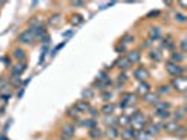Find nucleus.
I'll list each match as a JSON object with an SVG mask.
<instances>
[{"label": "nucleus", "instance_id": "f257e3e1", "mask_svg": "<svg viewBox=\"0 0 187 140\" xmlns=\"http://www.w3.org/2000/svg\"><path fill=\"white\" fill-rule=\"evenodd\" d=\"M165 67H166V72L170 76H173L175 78L183 76V73H184V69L182 66H179L177 63H173V62H166Z\"/></svg>", "mask_w": 187, "mask_h": 140}, {"label": "nucleus", "instance_id": "f03ea898", "mask_svg": "<svg viewBox=\"0 0 187 140\" xmlns=\"http://www.w3.org/2000/svg\"><path fill=\"white\" fill-rule=\"evenodd\" d=\"M131 123H132V129L134 130H136V129L142 130V128L145 126V123H146V122H145V116H143L139 111H136L131 116Z\"/></svg>", "mask_w": 187, "mask_h": 140}, {"label": "nucleus", "instance_id": "7ed1b4c3", "mask_svg": "<svg viewBox=\"0 0 187 140\" xmlns=\"http://www.w3.org/2000/svg\"><path fill=\"white\" fill-rule=\"evenodd\" d=\"M172 86L175 90L177 91H186V87H187V78L184 76H180V77H176V78H173V81H172Z\"/></svg>", "mask_w": 187, "mask_h": 140}, {"label": "nucleus", "instance_id": "20e7f679", "mask_svg": "<svg viewBox=\"0 0 187 140\" xmlns=\"http://www.w3.org/2000/svg\"><path fill=\"white\" fill-rule=\"evenodd\" d=\"M34 38H35V37H34L33 31H31V30H25V31H23V32L18 35V42L30 45V43H33Z\"/></svg>", "mask_w": 187, "mask_h": 140}, {"label": "nucleus", "instance_id": "39448f33", "mask_svg": "<svg viewBox=\"0 0 187 140\" xmlns=\"http://www.w3.org/2000/svg\"><path fill=\"white\" fill-rule=\"evenodd\" d=\"M75 135V126L70 125V123H66L62 128V133H61V137L62 140H70Z\"/></svg>", "mask_w": 187, "mask_h": 140}, {"label": "nucleus", "instance_id": "423d86ee", "mask_svg": "<svg viewBox=\"0 0 187 140\" xmlns=\"http://www.w3.org/2000/svg\"><path fill=\"white\" fill-rule=\"evenodd\" d=\"M134 77L139 81H145L148 77H149V72L145 69V67H138L135 72H134Z\"/></svg>", "mask_w": 187, "mask_h": 140}, {"label": "nucleus", "instance_id": "0eeeda50", "mask_svg": "<svg viewBox=\"0 0 187 140\" xmlns=\"http://www.w3.org/2000/svg\"><path fill=\"white\" fill-rule=\"evenodd\" d=\"M179 126H180L179 122H176V120H169V122H166V123H162L159 128H163L166 132H176V129Z\"/></svg>", "mask_w": 187, "mask_h": 140}, {"label": "nucleus", "instance_id": "6e6552de", "mask_svg": "<svg viewBox=\"0 0 187 140\" xmlns=\"http://www.w3.org/2000/svg\"><path fill=\"white\" fill-rule=\"evenodd\" d=\"M75 108H76L79 112H86V111L89 112V109L91 107H90L89 101H86V99H79L76 104H75Z\"/></svg>", "mask_w": 187, "mask_h": 140}, {"label": "nucleus", "instance_id": "1a4fd4ad", "mask_svg": "<svg viewBox=\"0 0 187 140\" xmlns=\"http://www.w3.org/2000/svg\"><path fill=\"white\" fill-rule=\"evenodd\" d=\"M135 135H136V130H134L132 128H125V129L121 132V136L124 137V140L135 139Z\"/></svg>", "mask_w": 187, "mask_h": 140}, {"label": "nucleus", "instance_id": "9d476101", "mask_svg": "<svg viewBox=\"0 0 187 140\" xmlns=\"http://www.w3.org/2000/svg\"><path fill=\"white\" fill-rule=\"evenodd\" d=\"M135 101H136V95H135V94H131V93H128V94H125V95H124V98H122L121 107L130 105V104L135 102Z\"/></svg>", "mask_w": 187, "mask_h": 140}, {"label": "nucleus", "instance_id": "9b49d317", "mask_svg": "<svg viewBox=\"0 0 187 140\" xmlns=\"http://www.w3.org/2000/svg\"><path fill=\"white\" fill-rule=\"evenodd\" d=\"M159 37H160V28L151 27L149 28V39L151 41H156V39H159Z\"/></svg>", "mask_w": 187, "mask_h": 140}, {"label": "nucleus", "instance_id": "f8f14e48", "mask_svg": "<svg viewBox=\"0 0 187 140\" xmlns=\"http://www.w3.org/2000/svg\"><path fill=\"white\" fill-rule=\"evenodd\" d=\"M138 93L142 94V95H146L148 93H151V86L146 81H141L139 86H138Z\"/></svg>", "mask_w": 187, "mask_h": 140}, {"label": "nucleus", "instance_id": "ddd939ff", "mask_svg": "<svg viewBox=\"0 0 187 140\" xmlns=\"http://www.w3.org/2000/svg\"><path fill=\"white\" fill-rule=\"evenodd\" d=\"M143 101H145L146 104H156V102H159V95L148 93L146 95H143Z\"/></svg>", "mask_w": 187, "mask_h": 140}, {"label": "nucleus", "instance_id": "4468645a", "mask_svg": "<svg viewBox=\"0 0 187 140\" xmlns=\"http://www.w3.org/2000/svg\"><path fill=\"white\" fill-rule=\"evenodd\" d=\"M13 56L16 57V59H18L20 60V63H24V60H25V52L20 49V48H16L14 51H13Z\"/></svg>", "mask_w": 187, "mask_h": 140}, {"label": "nucleus", "instance_id": "2eb2a0df", "mask_svg": "<svg viewBox=\"0 0 187 140\" xmlns=\"http://www.w3.org/2000/svg\"><path fill=\"white\" fill-rule=\"evenodd\" d=\"M127 59L130 60V63H136V62H139V59H141V53H139L138 51H132V52L128 53Z\"/></svg>", "mask_w": 187, "mask_h": 140}, {"label": "nucleus", "instance_id": "dca6fc26", "mask_svg": "<svg viewBox=\"0 0 187 140\" xmlns=\"http://www.w3.org/2000/svg\"><path fill=\"white\" fill-rule=\"evenodd\" d=\"M27 69V65L25 63H18V65H16L14 67H13V76H21L23 72Z\"/></svg>", "mask_w": 187, "mask_h": 140}, {"label": "nucleus", "instance_id": "f3484780", "mask_svg": "<svg viewBox=\"0 0 187 140\" xmlns=\"http://www.w3.org/2000/svg\"><path fill=\"white\" fill-rule=\"evenodd\" d=\"M117 123H120L124 128H128V125L131 123V116H128V115H121L120 118L117 119Z\"/></svg>", "mask_w": 187, "mask_h": 140}, {"label": "nucleus", "instance_id": "a211bd4d", "mask_svg": "<svg viewBox=\"0 0 187 140\" xmlns=\"http://www.w3.org/2000/svg\"><path fill=\"white\" fill-rule=\"evenodd\" d=\"M106 135L110 137V139H115L118 135H120V132L117 129V126H109V129L106 132Z\"/></svg>", "mask_w": 187, "mask_h": 140}, {"label": "nucleus", "instance_id": "6ab92c4d", "mask_svg": "<svg viewBox=\"0 0 187 140\" xmlns=\"http://www.w3.org/2000/svg\"><path fill=\"white\" fill-rule=\"evenodd\" d=\"M115 63H118V66H120V69H122V70H127L130 66H131V63H130V60L127 59V57H120Z\"/></svg>", "mask_w": 187, "mask_h": 140}, {"label": "nucleus", "instance_id": "aec40b11", "mask_svg": "<svg viewBox=\"0 0 187 140\" xmlns=\"http://www.w3.org/2000/svg\"><path fill=\"white\" fill-rule=\"evenodd\" d=\"M152 137L146 130H139V132H136V135H135V139H138V140H149Z\"/></svg>", "mask_w": 187, "mask_h": 140}, {"label": "nucleus", "instance_id": "412c9836", "mask_svg": "<svg viewBox=\"0 0 187 140\" xmlns=\"http://www.w3.org/2000/svg\"><path fill=\"white\" fill-rule=\"evenodd\" d=\"M162 48H165V49H173L175 48V43H173V41H172V38L167 35V37H165V39H163V43H162Z\"/></svg>", "mask_w": 187, "mask_h": 140}, {"label": "nucleus", "instance_id": "4be33fe9", "mask_svg": "<svg viewBox=\"0 0 187 140\" xmlns=\"http://www.w3.org/2000/svg\"><path fill=\"white\" fill-rule=\"evenodd\" d=\"M89 136H90L91 139H100V137L103 136V132H101L99 128H94V129H90Z\"/></svg>", "mask_w": 187, "mask_h": 140}, {"label": "nucleus", "instance_id": "5701e85b", "mask_svg": "<svg viewBox=\"0 0 187 140\" xmlns=\"http://www.w3.org/2000/svg\"><path fill=\"white\" fill-rule=\"evenodd\" d=\"M170 59H172V62H173V63H177V62L184 60V55L182 53V52H173V53H172V56H170Z\"/></svg>", "mask_w": 187, "mask_h": 140}, {"label": "nucleus", "instance_id": "b1692460", "mask_svg": "<svg viewBox=\"0 0 187 140\" xmlns=\"http://www.w3.org/2000/svg\"><path fill=\"white\" fill-rule=\"evenodd\" d=\"M155 107H156V111H169L170 104L169 102H163V101H159V102L155 104Z\"/></svg>", "mask_w": 187, "mask_h": 140}, {"label": "nucleus", "instance_id": "393cba45", "mask_svg": "<svg viewBox=\"0 0 187 140\" xmlns=\"http://www.w3.org/2000/svg\"><path fill=\"white\" fill-rule=\"evenodd\" d=\"M80 125L86 126L89 129H94V128H97V120H94V119H87V120H85V122H80Z\"/></svg>", "mask_w": 187, "mask_h": 140}, {"label": "nucleus", "instance_id": "a878e982", "mask_svg": "<svg viewBox=\"0 0 187 140\" xmlns=\"http://www.w3.org/2000/svg\"><path fill=\"white\" fill-rule=\"evenodd\" d=\"M114 105L113 104H104L103 108H101V112L104 114V115H111L113 112H114Z\"/></svg>", "mask_w": 187, "mask_h": 140}, {"label": "nucleus", "instance_id": "bb28decb", "mask_svg": "<svg viewBox=\"0 0 187 140\" xmlns=\"http://www.w3.org/2000/svg\"><path fill=\"white\" fill-rule=\"evenodd\" d=\"M93 95H94V91H93V88H86V90H83L82 91V98L83 99H90V98H93Z\"/></svg>", "mask_w": 187, "mask_h": 140}, {"label": "nucleus", "instance_id": "cd10ccee", "mask_svg": "<svg viewBox=\"0 0 187 140\" xmlns=\"http://www.w3.org/2000/svg\"><path fill=\"white\" fill-rule=\"evenodd\" d=\"M61 18H62L61 14H54V16L49 18V24L54 25V27H58V25H59V21H61Z\"/></svg>", "mask_w": 187, "mask_h": 140}, {"label": "nucleus", "instance_id": "c85d7f7f", "mask_svg": "<svg viewBox=\"0 0 187 140\" xmlns=\"http://www.w3.org/2000/svg\"><path fill=\"white\" fill-rule=\"evenodd\" d=\"M149 56H151V59L152 60H155V62H160L162 60V53L159 52V51H151V53H149Z\"/></svg>", "mask_w": 187, "mask_h": 140}, {"label": "nucleus", "instance_id": "c756f323", "mask_svg": "<svg viewBox=\"0 0 187 140\" xmlns=\"http://www.w3.org/2000/svg\"><path fill=\"white\" fill-rule=\"evenodd\" d=\"M70 22L73 24V25H80V24H83V17L82 16H79V14H73L72 16V20Z\"/></svg>", "mask_w": 187, "mask_h": 140}, {"label": "nucleus", "instance_id": "7c9ffc66", "mask_svg": "<svg viewBox=\"0 0 187 140\" xmlns=\"http://www.w3.org/2000/svg\"><path fill=\"white\" fill-rule=\"evenodd\" d=\"M134 41V37H132L131 34H125V35H122L121 39H120V42H121V45H127V43H130Z\"/></svg>", "mask_w": 187, "mask_h": 140}, {"label": "nucleus", "instance_id": "2f4dec72", "mask_svg": "<svg viewBox=\"0 0 187 140\" xmlns=\"http://www.w3.org/2000/svg\"><path fill=\"white\" fill-rule=\"evenodd\" d=\"M117 119L118 118H113V116H109V115H106V120H104V123L107 125V126H115L117 125Z\"/></svg>", "mask_w": 187, "mask_h": 140}, {"label": "nucleus", "instance_id": "473e14b6", "mask_svg": "<svg viewBox=\"0 0 187 140\" xmlns=\"http://www.w3.org/2000/svg\"><path fill=\"white\" fill-rule=\"evenodd\" d=\"M10 83L13 84V86H16V87L21 86V77H20V76H11Z\"/></svg>", "mask_w": 187, "mask_h": 140}, {"label": "nucleus", "instance_id": "72a5a7b5", "mask_svg": "<svg viewBox=\"0 0 187 140\" xmlns=\"http://www.w3.org/2000/svg\"><path fill=\"white\" fill-rule=\"evenodd\" d=\"M128 80V77H127V74L125 73H121V74H118V77H117V81H118V86L121 87L125 81Z\"/></svg>", "mask_w": 187, "mask_h": 140}, {"label": "nucleus", "instance_id": "f704fd0d", "mask_svg": "<svg viewBox=\"0 0 187 140\" xmlns=\"http://www.w3.org/2000/svg\"><path fill=\"white\" fill-rule=\"evenodd\" d=\"M107 78H109V74H107L106 70H101L99 74H97V81H104V80H107Z\"/></svg>", "mask_w": 187, "mask_h": 140}, {"label": "nucleus", "instance_id": "c9c22d12", "mask_svg": "<svg viewBox=\"0 0 187 140\" xmlns=\"http://www.w3.org/2000/svg\"><path fill=\"white\" fill-rule=\"evenodd\" d=\"M146 132H148L151 136H152V135H156V133L159 132V126H158V125H151V126L148 128V130H146Z\"/></svg>", "mask_w": 187, "mask_h": 140}, {"label": "nucleus", "instance_id": "e433bc0d", "mask_svg": "<svg viewBox=\"0 0 187 140\" xmlns=\"http://www.w3.org/2000/svg\"><path fill=\"white\" fill-rule=\"evenodd\" d=\"M184 111H186L184 108H180V109L177 111L176 114H175V119H176V122H177V120H180V119L184 116Z\"/></svg>", "mask_w": 187, "mask_h": 140}, {"label": "nucleus", "instance_id": "4c0bfd02", "mask_svg": "<svg viewBox=\"0 0 187 140\" xmlns=\"http://www.w3.org/2000/svg\"><path fill=\"white\" fill-rule=\"evenodd\" d=\"M156 114H158L162 119H167L169 116H170V112H169V111H156Z\"/></svg>", "mask_w": 187, "mask_h": 140}, {"label": "nucleus", "instance_id": "58836bf2", "mask_svg": "<svg viewBox=\"0 0 187 140\" xmlns=\"http://www.w3.org/2000/svg\"><path fill=\"white\" fill-rule=\"evenodd\" d=\"M158 93H159V95L167 94V93H169V87L167 86H160L159 88H158Z\"/></svg>", "mask_w": 187, "mask_h": 140}, {"label": "nucleus", "instance_id": "ea45409f", "mask_svg": "<svg viewBox=\"0 0 187 140\" xmlns=\"http://www.w3.org/2000/svg\"><path fill=\"white\" fill-rule=\"evenodd\" d=\"M175 18H176V21H179V22H184L187 20L186 16H183V14H180V13H176V14H175Z\"/></svg>", "mask_w": 187, "mask_h": 140}, {"label": "nucleus", "instance_id": "a19ab883", "mask_svg": "<svg viewBox=\"0 0 187 140\" xmlns=\"http://www.w3.org/2000/svg\"><path fill=\"white\" fill-rule=\"evenodd\" d=\"M68 115H70L72 118H76L77 115H79V111H77L76 108H75V109H72V108H70V109H68Z\"/></svg>", "mask_w": 187, "mask_h": 140}, {"label": "nucleus", "instance_id": "79ce46f5", "mask_svg": "<svg viewBox=\"0 0 187 140\" xmlns=\"http://www.w3.org/2000/svg\"><path fill=\"white\" fill-rule=\"evenodd\" d=\"M184 133H186V128H183V126H179L176 129V135L179 136H184Z\"/></svg>", "mask_w": 187, "mask_h": 140}, {"label": "nucleus", "instance_id": "37998d69", "mask_svg": "<svg viewBox=\"0 0 187 140\" xmlns=\"http://www.w3.org/2000/svg\"><path fill=\"white\" fill-rule=\"evenodd\" d=\"M101 98H103L104 101H110L111 99V93H107V91L103 93V94H101Z\"/></svg>", "mask_w": 187, "mask_h": 140}, {"label": "nucleus", "instance_id": "c03bdc74", "mask_svg": "<svg viewBox=\"0 0 187 140\" xmlns=\"http://www.w3.org/2000/svg\"><path fill=\"white\" fill-rule=\"evenodd\" d=\"M6 83H7V78H6V77H0V90H1L3 87L7 86Z\"/></svg>", "mask_w": 187, "mask_h": 140}, {"label": "nucleus", "instance_id": "a18cd8bd", "mask_svg": "<svg viewBox=\"0 0 187 140\" xmlns=\"http://www.w3.org/2000/svg\"><path fill=\"white\" fill-rule=\"evenodd\" d=\"M65 45H66V42H65V41H63V42H61V43H59V45H56L55 51H54V52H52V56H54V55H55V52H58V51H59V49H61V48H63V46H65Z\"/></svg>", "mask_w": 187, "mask_h": 140}, {"label": "nucleus", "instance_id": "49530a36", "mask_svg": "<svg viewBox=\"0 0 187 140\" xmlns=\"http://www.w3.org/2000/svg\"><path fill=\"white\" fill-rule=\"evenodd\" d=\"M89 112L91 114V116H99V111H94V108H90Z\"/></svg>", "mask_w": 187, "mask_h": 140}, {"label": "nucleus", "instance_id": "de8ad7c7", "mask_svg": "<svg viewBox=\"0 0 187 140\" xmlns=\"http://www.w3.org/2000/svg\"><path fill=\"white\" fill-rule=\"evenodd\" d=\"M180 45H182V53H184V52H186V49H187V46H186V39H183Z\"/></svg>", "mask_w": 187, "mask_h": 140}, {"label": "nucleus", "instance_id": "09e8293b", "mask_svg": "<svg viewBox=\"0 0 187 140\" xmlns=\"http://www.w3.org/2000/svg\"><path fill=\"white\" fill-rule=\"evenodd\" d=\"M115 51H117L118 53L124 52V51H125V45H120V46H117V48H115Z\"/></svg>", "mask_w": 187, "mask_h": 140}, {"label": "nucleus", "instance_id": "8fccbe9b", "mask_svg": "<svg viewBox=\"0 0 187 140\" xmlns=\"http://www.w3.org/2000/svg\"><path fill=\"white\" fill-rule=\"evenodd\" d=\"M10 97H11L10 93H7V94H1V99H3V101H9V98Z\"/></svg>", "mask_w": 187, "mask_h": 140}, {"label": "nucleus", "instance_id": "3c124183", "mask_svg": "<svg viewBox=\"0 0 187 140\" xmlns=\"http://www.w3.org/2000/svg\"><path fill=\"white\" fill-rule=\"evenodd\" d=\"M151 45H152V41H151V39H148V41H145V43L142 45V48H149Z\"/></svg>", "mask_w": 187, "mask_h": 140}, {"label": "nucleus", "instance_id": "603ef678", "mask_svg": "<svg viewBox=\"0 0 187 140\" xmlns=\"http://www.w3.org/2000/svg\"><path fill=\"white\" fill-rule=\"evenodd\" d=\"M24 91H25V88H24V87H21V88H20V91H18V94H17V97L21 98L23 94H24Z\"/></svg>", "mask_w": 187, "mask_h": 140}, {"label": "nucleus", "instance_id": "864d4df0", "mask_svg": "<svg viewBox=\"0 0 187 140\" xmlns=\"http://www.w3.org/2000/svg\"><path fill=\"white\" fill-rule=\"evenodd\" d=\"M159 14V11H151V13H148V17H154V16H158Z\"/></svg>", "mask_w": 187, "mask_h": 140}, {"label": "nucleus", "instance_id": "5fc2aeb1", "mask_svg": "<svg viewBox=\"0 0 187 140\" xmlns=\"http://www.w3.org/2000/svg\"><path fill=\"white\" fill-rule=\"evenodd\" d=\"M72 34H73V31H72V30H68L66 32H63V37H70Z\"/></svg>", "mask_w": 187, "mask_h": 140}, {"label": "nucleus", "instance_id": "6e6d98bb", "mask_svg": "<svg viewBox=\"0 0 187 140\" xmlns=\"http://www.w3.org/2000/svg\"><path fill=\"white\" fill-rule=\"evenodd\" d=\"M72 6H83V1H72Z\"/></svg>", "mask_w": 187, "mask_h": 140}, {"label": "nucleus", "instance_id": "4d7b16f0", "mask_svg": "<svg viewBox=\"0 0 187 140\" xmlns=\"http://www.w3.org/2000/svg\"><path fill=\"white\" fill-rule=\"evenodd\" d=\"M4 63L6 66H10V57H4Z\"/></svg>", "mask_w": 187, "mask_h": 140}, {"label": "nucleus", "instance_id": "13d9d810", "mask_svg": "<svg viewBox=\"0 0 187 140\" xmlns=\"http://www.w3.org/2000/svg\"><path fill=\"white\" fill-rule=\"evenodd\" d=\"M1 114H4V108H0V115Z\"/></svg>", "mask_w": 187, "mask_h": 140}, {"label": "nucleus", "instance_id": "bf43d9fd", "mask_svg": "<svg viewBox=\"0 0 187 140\" xmlns=\"http://www.w3.org/2000/svg\"><path fill=\"white\" fill-rule=\"evenodd\" d=\"M0 140H9V139H6V137H3V136H0Z\"/></svg>", "mask_w": 187, "mask_h": 140}]
</instances>
